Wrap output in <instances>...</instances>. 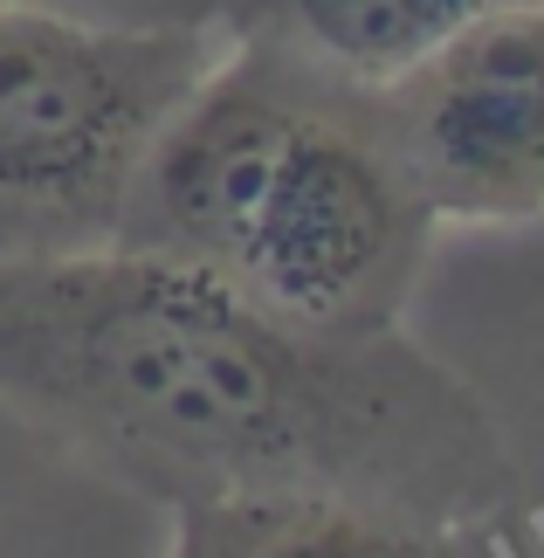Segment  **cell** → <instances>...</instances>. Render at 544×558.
Returning a JSON list of instances; mask_svg holds the SVG:
<instances>
[{"label":"cell","mask_w":544,"mask_h":558,"mask_svg":"<svg viewBox=\"0 0 544 558\" xmlns=\"http://www.w3.org/2000/svg\"><path fill=\"white\" fill-rule=\"evenodd\" d=\"M0 407L138 497H324L483 524L517 456L489 400L400 325L331 338L132 248L0 263Z\"/></svg>","instance_id":"6da1fadb"},{"label":"cell","mask_w":544,"mask_h":558,"mask_svg":"<svg viewBox=\"0 0 544 558\" xmlns=\"http://www.w3.org/2000/svg\"><path fill=\"white\" fill-rule=\"evenodd\" d=\"M434 228L379 90L269 41H221L152 138L111 248L186 263L290 325L365 338L400 325Z\"/></svg>","instance_id":"7a4b0ae2"},{"label":"cell","mask_w":544,"mask_h":558,"mask_svg":"<svg viewBox=\"0 0 544 558\" xmlns=\"http://www.w3.org/2000/svg\"><path fill=\"white\" fill-rule=\"evenodd\" d=\"M214 56V28H97L0 8V263L111 248L152 138Z\"/></svg>","instance_id":"3957f363"},{"label":"cell","mask_w":544,"mask_h":558,"mask_svg":"<svg viewBox=\"0 0 544 558\" xmlns=\"http://www.w3.org/2000/svg\"><path fill=\"white\" fill-rule=\"evenodd\" d=\"M434 221L544 214V0L496 8L379 90Z\"/></svg>","instance_id":"277c9868"},{"label":"cell","mask_w":544,"mask_h":558,"mask_svg":"<svg viewBox=\"0 0 544 558\" xmlns=\"http://www.w3.org/2000/svg\"><path fill=\"white\" fill-rule=\"evenodd\" d=\"M166 558H504L483 524H421L365 504L255 497V504H180Z\"/></svg>","instance_id":"5b68a950"},{"label":"cell","mask_w":544,"mask_h":558,"mask_svg":"<svg viewBox=\"0 0 544 558\" xmlns=\"http://www.w3.org/2000/svg\"><path fill=\"white\" fill-rule=\"evenodd\" d=\"M496 8H524V0H221L214 35L269 41L344 83L386 90L421 56H434Z\"/></svg>","instance_id":"8992f818"},{"label":"cell","mask_w":544,"mask_h":558,"mask_svg":"<svg viewBox=\"0 0 544 558\" xmlns=\"http://www.w3.org/2000/svg\"><path fill=\"white\" fill-rule=\"evenodd\" d=\"M0 8L70 14L97 28H214L221 21V0H0Z\"/></svg>","instance_id":"52a82bcc"}]
</instances>
